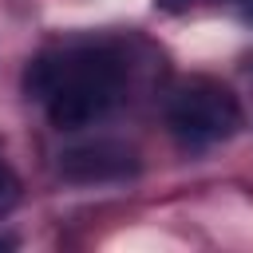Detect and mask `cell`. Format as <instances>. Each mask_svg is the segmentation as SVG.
<instances>
[{
  "instance_id": "obj_1",
  "label": "cell",
  "mask_w": 253,
  "mask_h": 253,
  "mask_svg": "<svg viewBox=\"0 0 253 253\" xmlns=\"http://www.w3.org/2000/svg\"><path fill=\"white\" fill-rule=\"evenodd\" d=\"M123 59L107 43H71L32 59L24 71V91L43 103L59 130H79L123 99Z\"/></svg>"
},
{
  "instance_id": "obj_2",
  "label": "cell",
  "mask_w": 253,
  "mask_h": 253,
  "mask_svg": "<svg viewBox=\"0 0 253 253\" xmlns=\"http://www.w3.org/2000/svg\"><path fill=\"white\" fill-rule=\"evenodd\" d=\"M166 123L174 130V138L190 150L225 142L229 134H237L241 126V107L237 95L229 87H221L217 79H186L170 103H166Z\"/></svg>"
},
{
  "instance_id": "obj_3",
  "label": "cell",
  "mask_w": 253,
  "mask_h": 253,
  "mask_svg": "<svg viewBox=\"0 0 253 253\" xmlns=\"http://www.w3.org/2000/svg\"><path fill=\"white\" fill-rule=\"evenodd\" d=\"M59 174L75 186H99V182H126L138 174V154L123 142L99 138L83 142L59 154Z\"/></svg>"
},
{
  "instance_id": "obj_4",
  "label": "cell",
  "mask_w": 253,
  "mask_h": 253,
  "mask_svg": "<svg viewBox=\"0 0 253 253\" xmlns=\"http://www.w3.org/2000/svg\"><path fill=\"white\" fill-rule=\"evenodd\" d=\"M16 202H20V178H16V170L0 158V217L12 213Z\"/></svg>"
},
{
  "instance_id": "obj_5",
  "label": "cell",
  "mask_w": 253,
  "mask_h": 253,
  "mask_svg": "<svg viewBox=\"0 0 253 253\" xmlns=\"http://www.w3.org/2000/svg\"><path fill=\"white\" fill-rule=\"evenodd\" d=\"M166 12H186V8H198V4H213V0H158Z\"/></svg>"
},
{
  "instance_id": "obj_6",
  "label": "cell",
  "mask_w": 253,
  "mask_h": 253,
  "mask_svg": "<svg viewBox=\"0 0 253 253\" xmlns=\"http://www.w3.org/2000/svg\"><path fill=\"white\" fill-rule=\"evenodd\" d=\"M16 245V237H0V249H12Z\"/></svg>"
}]
</instances>
